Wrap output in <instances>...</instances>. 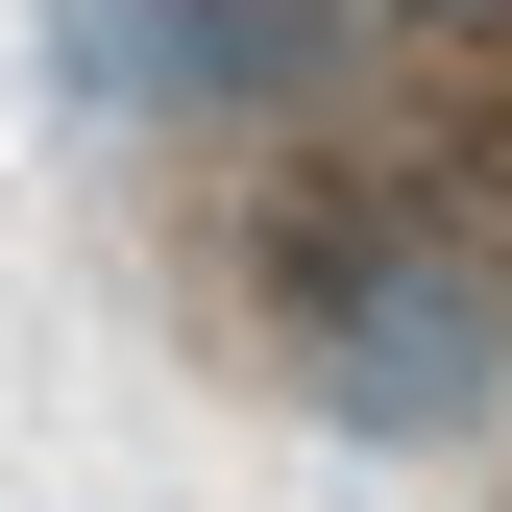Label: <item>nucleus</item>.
Segmentation results:
<instances>
[{
    "label": "nucleus",
    "mask_w": 512,
    "mask_h": 512,
    "mask_svg": "<svg viewBox=\"0 0 512 512\" xmlns=\"http://www.w3.org/2000/svg\"><path fill=\"white\" fill-rule=\"evenodd\" d=\"M98 122H269L342 74V0H49Z\"/></svg>",
    "instance_id": "nucleus-2"
},
{
    "label": "nucleus",
    "mask_w": 512,
    "mask_h": 512,
    "mask_svg": "<svg viewBox=\"0 0 512 512\" xmlns=\"http://www.w3.org/2000/svg\"><path fill=\"white\" fill-rule=\"evenodd\" d=\"M415 25H512V0H415Z\"/></svg>",
    "instance_id": "nucleus-3"
},
{
    "label": "nucleus",
    "mask_w": 512,
    "mask_h": 512,
    "mask_svg": "<svg viewBox=\"0 0 512 512\" xmlns=\"http://www.w3.org/2000/svg\"><path fill=\"white\" fill-rule=\"evenodd\" d=\"M488 391H512V293L464 244H342L317 269V415L342 439H464Z\"/></svg>",
    "instance_id": "nucleus-1"
}]
</instances>
